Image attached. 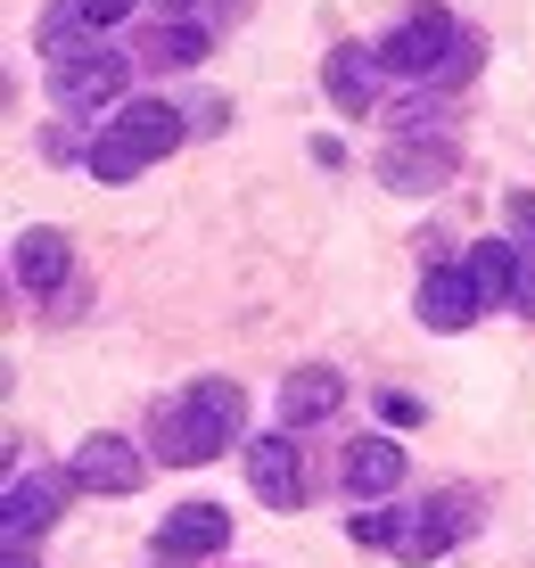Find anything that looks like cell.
Returning a JSON list of instances; mask_svg holds the SVG:
<instances>
[{
	"instance_id": "7a4b0ae2",
	"label": "cell",
	"mask_w": 535,
	"mask_h": 568,
	"mask_svg": "<svg viewBox=\"0 0 535 568\" xmlns=\"http://www.w3.org/2000/svg\"><path fill=\"white\" fill-rule=\"evenodd\" d=\"M182 108H165V100H124L108 115V132L91 141V173L99 182H132L141 165H157V156H173L182 149Z\"/></svg>"
},
{
	"instance_id": "9c48e42d",
	"label": "cell",
	"mask_w": 535,
	"mask_h": 568,
	"mask_svg": "<svg viewBox=\"0 0 535 568\" xmlns=\"http://www.w3.org/2000/svg\"><path fill=\"white\" fill-rule=\"evenodd\" d=\"M223 544H231V511L223 503H182V511L157 519V552L165 560H206V552H223Z\"/></svg>"
},
{
	"instance_id": "9a60e30c",
	"label": "cell",
	"mask_w": 535,
	"mask_h": 568,
	"mask_svg": "<svg viewBox=\"0 0 535 568\" xmlns=\"http://www.w3.org/2000/svg\"><path fill=\"white\" fill-rule=\"evenodd\" d=\"M395 486H404V445H395V437H363L346 454V495L380 503V495H395Z\"/></svg>"
},
{
	"instance_id": "8992f818",
	"label": "cell",
	"mask_w": 535,
	"mask_h": 568,
	"mask_svg": "<svg viewBox=\"0 0 535 568\" xmlns=\"http://www.w3.org/2000/svg\"><path fill=\"white\" fill-rule=\"evenodd\" d=\"M248 486L272 503V511H296L305 503V445L289 437V428H264V437H248Z\"/></svg>"
},
{
	"instance_id": "52a82bcc",
	"label": "cell",
	"mask_w": 535,
	"mask_h": 568,
	"mask_svg": "<svg viewBox=\"0 0 535 568\" xmlns=\"http://www.w3.org/2000/svg\"><path fill=\"white\" fill-rule=\"evenodd\" d=\"M67 478L91 486V495H132V486L149 478V462H141V445H132V437H108V428H99V437L74 445V469H67Z\"/></svg>"
},
{
	"instance_id": "603a6c76",
	"label": "cell",
	"mask_w": 535,
	"mask_h": 568,
	"mask_svg": "<svg viewBox=\"0 0 535 568\" xmlns=\"http://www.w3.org/2000/svg\"><path fill=\"white\" fill-rule=\"evenodd\" d=\"M157 9H165V26H173V9H190V0H157Z\"/></svg>"
},
{
	"instance_id": "3957f363",
	"label": "cell",
	"mask_w": 535,
	"mask_h": 568,
	"mask_svg": "<svg viewBox=\"0 0 535 568\" xmlns=\"http://www.w3.org/2000/svg\"><path fill=\"white\" fill-rule=\"evenodd\" d=\"M478 527V495L470 486H445V495H421L395 511V560H437Z\"/></svg>"
},
{
	"instance_id": "8fae6325",
	"label": "cell",
	"mask_w": 535,
	"mask_h": 568,
	"mask_svg": "<svg viewBox=\"0 0 535 568\" xmlns=\"http://www.w3.org/2000/svg\"><path fill=\"white\" fill-rule=\"evenodd\" d=\"M470 281L486 288V305H511V313H519L527 281H535V264H527L511 240H478V247H470Z\"/></svg>"
},
{
	"instance_id": "44dd1931",
	"label": "cell",
	"mask_w": 535,
	"mask_h": 568,
	"mask_svg": "<svg viewBox=\"0 0 535 568\" xmlns=\"http://www.w3.org/2000/svg\"><path fill=\"white\" fill-rule=\"evenodd\" d=\"M9 568H33V544H9Z\"/></svg>"
},
{
	"instance_id": "7c38bea8",
	"label": "cell",
	"mask_w": 535,
	"mask_h": 568,
	"mask_svg": "<svg viewBox=\"0 0 535 568\" xmlns=\"http://www.w3.org/2000/svg\"><path fill=\"white\" fill-rule=\"evenodd\" d=\"M380 83H387L380 50H363V42L330 50V100H339L346 115H371V108H380Z\"/></svg>"
},
{
	"instance_id": "30bf717a",
	"label": "cell",
	"mask_w": 535,
	"mask_h": 568,
	"mask_svg": "<svg viewBox=\"0 0 535 568\" xmlns=\"http://www.w3.org/2000/svg\"><path fill=\"white\" fill-rule=\"evenodd\" d=\"M58 495H67V478H50V469H17V478H9V511H0V536L33 544V527L58 519Z\"/></svg>"
},
{
	"instance_id": "ffe728a7",
	"label": "cell",
	"mask_w": 535,
	"mask_h": 568,
	"mask_svg": "<svg viewBox=\"0 0 535 568\" xmlns=\"http://www.w3.org/2000/svg\"><path fill=\"white\" fill-rule=\"evenodd\" d=\"M132 9H141V0H83V17H91V33H99V26H115V17H132Z\"/></svg>"
},
{
	"instance_id": "7402d4cb",
	"label": "cell",
	"mask_w": 535,
	"mask_h": 568,
	"mask_svg": "<svg viewBox=\"0 0 535 568\" xmlns=\"http://www.w3.org/2000/svg\"><path fill=\"white\" fill-rule=\"evenodd\" d=\"M214 9H223V17H248V9H255V0H214Z\"/></svg>"
},
{
	"instance_id": "4fadbf2b",
	"label": "cell",
	"mask_w": 535,
	"mask_h": 568,
	"mask_svg": "<svg viewBox=\"0 0 535 568\" xmlns=\"http://www.w3.org/2000/svg\"><path fill=\"white\" fill-rule=\"evenodd\" d=\"M339 404H346V379H339L330 363H305V371H289V379H281V420H289V428L330 420Z\"/></svg>"
},
{
	"instance_id": "5b68a950",
	"label": "cell",
	"mask_w": 535,
	"mask_h": 568,
	"mask_svg": "<svg viewBox=\"0 0 535 568\" xmlns=\"http://www.w3.org/2000/svg\"><path fill=\"white\" fill-rule=\"evenodd\" d=\"M445 50H462V26H453L437 0H421V9L395 17V33L380 42V67H387V74H437Z\"/></svg>"
},
{
	"instance_id": "ac0fdd59",
	"label": "cell",
	"mask_w": 535,
	"mask_h": 568,
	"mask_svg": "<svg viewBox=\"0 0 535 568\" xmlns=\"http://www.w3.org/2000/svg\"><path fill=\"white\" fill-rule=\"evenodd\" d=\"M503 231H511L519 256H535V190H511V199H503Z\"/></svg>"
},
{
	"instance_id": "e0dca14e",
	"label": "cell",
	"mask_w": 535,
	"mask_h": 568,
	"mask_svg": "<svg viewBox=\"0 0 535 568\" xmlns=\"http://www.w3.org/2000/svg\"><path fill=\"white\" fill-rule=\"evenodd\" d=\"M141 58H149V67H198V58H206V33H198V26H157L149 33V42H141Z\"/></svg>"
},
{
	"instance_id": "d6986e66",
	"label": "cell",
	"mask_w": 535,
	"mask_h": 568,
	"mask_svg": "<svg viewBox=\"0 0 535 568\" xmlns=\"http://www.w3.org/2000/svg\"><path fill=\"white\" fill-rule=\"evenodd\" d=\"M346 536H354V544H387V552H395V511H380V503H371V511L346 519Z\"/></svg>"
},
{
	"instance_id": "5bb4252c",
	"label": "cell",
	"mask_w": 535,
	"mask_h": 568,
	"mask_svg": "<svg viewBox=\"0 0 535 568\" xmlns=\"http://www.w3.org/2000/svg\"><path fill=\"white\" fill-rule=\"evenodd\" d=\"M67 231H17V288H26V297H50V288H67Z\"/></svg>"
},
{
	"instance_id": "ba28073f",
	"label": "cell",
	"mask_w": 535,
	"mask_h": 568,
	"mask_svg": "<svg viewBox=\"0 0 535 568\" xmlns=\"http://www.w3.org/2000/svg\"><path fill=\"white\" fill-rule=\"evenodd\" d=\"M478 313H486V288L470 281V264H428V281H421V322L428 329L453 338V329H470Z\"/></svg>"
},
{
	"instance_id": "2e32d148",
	"label": "cell",
	"mask_w": 535,
	"mask_h": 568,
	"mask_svg": "<svg viewBox=\"0 0 535 568\" xmlns=\"http://www.w3.org/2000/svg\"><path fill=\"white\" fill-rule=\"evenodd\" d=\"M380 173H387V190H437L445 173H453V149H437V141H404V149H387L380 156Z\"/></svg>"
},
{
	"instance_id": "277c9868",
	"label": "cell",
	"mask_w": 535,
	"mask_h": 568,
	"mask_svg": "<svg viewBox=\"0 0 535 568\" xmlns=\"http://www.w3.org/2000/svg\"><path fill=\"white\" fill-rule=\"evenodd\" d=\"M124 83H132V58L108 50V42H91V50H74L67 67H50V100L67 108V115L115 108V100H124Z\"/></svg>"
},
{
	"instance_id": "6da1fadb",
	"label": "cell",
	"mask_w": 535,
	"mask_h": 568,
	"mask_svg": "<svg viewBox=\"0 0 535 568\" xmlns=\"http://www.w3.org/2000/svg\"><path fill=\"white\" fill-rule=\"evenodd\" d=\"M149 428H157V454H165V462L198 469V462H214L248 428V387L240 379H190L173 404H157Z\"/></svg>"
}]
</instances>
